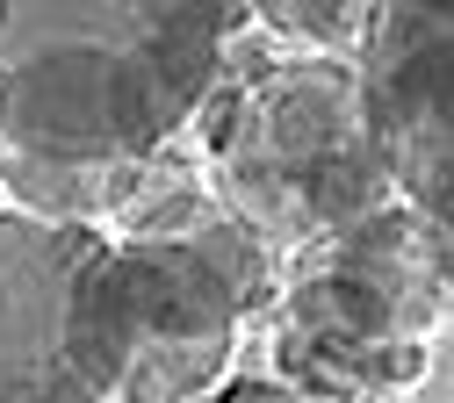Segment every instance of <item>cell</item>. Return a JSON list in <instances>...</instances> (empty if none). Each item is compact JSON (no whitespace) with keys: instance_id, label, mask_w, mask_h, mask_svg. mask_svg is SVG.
<instances>
[{"instance_id":"2","label":"cell","mask_w":454,"mask_h":403,"mask_svg":"<svg viewBox=\"0 0 454 403\" xmlns=\"http://www.w3.org/2000/svg\"><path fill=\"white\" fill-rule=\"evenodd\" d=\"M202 151L216 173V209L274 245H325L389 202V181L368 151L354 66L339 58H289L253 66L202 94Z\"/></svg>"},{"instance_id":"4","label":"cell","mask_w":454,"mask_h":403,"mask_svg":"<svg viewBox=\"0 0 454 403\" xmlns=\"http://www.w3.org/2000/svg\"><path fill=\"white\" fill-rule=\"evenodd\" d=\"M454 80V22L419 0L368 8L361 29V130L382 166V181L404 195L411 216L447 223V159H454V123H447V87Z\"/></svg>"},{"instance_id":"7","label":"cell","mask_w":454,"mask_h":403,"mask_svg":"<svg viewBox=\"0 0 454 403\" xmlns=\"http://www.w3.org/2000/svg\"><path fill=\"white\" fill-rule=\"evenodd\" d=\"M260 22L281 36H303V43H361L368 8H354V0H267Z\"/></svg>"},{"instance_id":"3","label":"cell","mask_w":454,"mask_h":403,"mask_svg":"<svg viewBox=\"0 0 454 403\" xmlns=\"http://www.w3.org/2000/svg\"><path fill=\"white\" fill-rule=\"evenodd\" d=\"M116 238L0 209V403H116Z\"/></svg>"},{"instance_id":"8","label":"cell","mask_w":454,"mask_h":403,"mask_svg":"<svg viewBox=\"0 0 454 403\" xmlns=\"http://www.w3.org/2000/svg\"><path fill=\"white\" fill-rule=\"evenodd\" d=\"M209 403H303V396L281 389V382H231V389H216Z\"/></svg>"},{"instance_id":"5","label":"cell","mask_w":454,"mask_h":403,"mask_svg":"<svg viewBox=\"0 0 454 403\" xmlns=\"http://www.w3.org/2000/svg\"><path fill=\"white\" fill-rule=\"evenodd\" d=\"M123 281V382L116 403H195L223 382L239 303L174 238H116Z\"/></svg>"},{"instance_id":"6","label":"cell","mask_w":454,"mask_h":403,"mask_svg":"<svg viewBox=\"0 0 454 403\" xmlns=\"http://www.w3.org/2000/svg\"><path fill=\"white\" fill-rule=\"evenodd\" d=\"M174 245H188V252L223 281V296L239 303V317H253V310L274 303V260H267V245L253 238L246 223H231L216 202H202V209L174 230Z\"/></svg>"},{"instance_id":"1","label":"cell","mask_w":454,"mask_h":403,"mask_svg":"<svg viewBox=\"0 0 454 403\" xmlns=\"http://www.w3.org/2000/svg\"><path fill=\"white\" fill-rule=\"evenodd\" d=\"M253 8L216 0H0V151L145 166L195 123Z\"/></svg>"}]
</instances>
